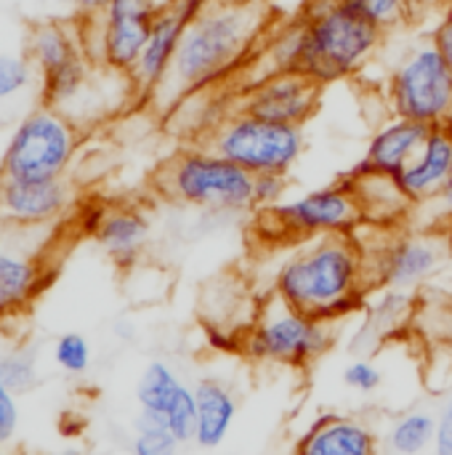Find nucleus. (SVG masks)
<instances>
[{
  "label": "nucleus",
  "mask_w": 452,
  "mask_h": 455,
  "mask_svg": "<svg viewBox=\"0 0 452 455\" xmlns=\"http://www.w3.org/2000/svg\"><path fill=\"white\" fill-rule=\"evenodd\" d=\"M155 16L157 5L149 0H107L104 11L88 16L85 29H80L88 56L101 67L131 75L147 45Z\"/></svg>",
  "instance_id": "9b49d317"
},
{
  "label": "nucleus",
  "mask_w": 452,
  "mask_h": 455,
  "mask_svg": "<svg viewBox=\"0 0 452 455\" xmlns=\"http://www.w3.org/2000/svg\"><path fill=\"white\" fill-rule=\"evenodd\" d=\"M434 435H437V419L424 411H416L402 416L389 429L386 443L394 455H418L429 445H434Z\"/></svg>",
  "instance_id": "b1692460"
},
{
  "label": "nucleus",
  "mask_w": 452,
  "mask_h": 455,
  "mask_svg": "<svg viewBox=\"0 0 452 455\" xmlns=\"http://www.w3.org/2000/svg\"><path fill=\"white\" fill-rule=\"evenodd\" d=\"M389 104L397 117L432 128H452V72L432 43L416 45L389 80Z\"/></svg>",
  "instance_id": "1a4fd4ad"
},
{
  "label": "nucleus",
  "mask_w": 452,
  "mask_h": 455,
  "mask_svg": "<svg viewBox=\"0 0 452 455\" xmlns=\"http://www.w3.org/2000/svg\"><path fill=\"white\" fill-rule=\"evenodd\" d=\"M362 13H368L378 27H384V29H389V27H394V24H402L408 16H410V11H413V5L418 3V0H352Z\"/></svg>",
  "instance_id": "c756f323"
},
{
  "label": "nucleus",
  "mask_w": 452,
  "mask_h": 455,
  "mask_svg": "<svg viewBox=\"0 0 452 455\" xmlns=\"http://www.w3.org/2000/svg\"><path fill=\"white\" fill-rule=\"evenodd\" d=\"M413 301L408 296V291H394L389 288L384 293V299L373 307V315H370V323L378 333H392L397 328H402L410 315H413Z\"/></svg>",
  "instance_id": "a878e982"
},
{
  "label": "nucleus",
  "mask_w": 452,
  "mask_h": 455,
  "mask_svg": "<svg viewBox=\"0 0 452 455\" xmlns=\"http://www.w3.org/2000/svg\"><path fill=\"white\" fill-rule=\"evenodd\" d=\"M35 357L29 352H8L0 355V387L21 395L35 384Z\"/></svg>",
  "instance_id": "bb28decb"
},
{
  "label": "nucleus",
  "mask_w": 452,
  "mask_h": 455,
  "mask_svg": "<svg viewBox=\"0 0 452 455\" xmlns=\"http://www.w3.org/2000/svg\"><path fill=\"white\" fill-rule=\"evenodd\" d=\"M357 200H360V208H362V216L365 221H373V224H394V221H402L413 203L405 197V192L400 189L397 179L394 176H384V173H349L346 176Z\"/></svg>",
  "instance_id": "412c9836"
},
{
  "label": "nucleus",
  "mask_w": 452,
  "mask_h": 455,
  "mask_svg": "<svg viewBox=\"0 0 452 455\" xmlns=\"http://www.w3.org/2000/svg\"><path fill=\"white\" fill-rule=\"evenodd\" d=\"M373 285L394 291H413L426 283L450 256V232L424 229L394 235L381 243L378 251H362Z\"/></svg>",
  "instance_id": "f8f14e48"
},
{
  "label": "nucleus",
  "mask_w": 452,
  "mask_h": 455,
  "mask_svg": "<svg viewBox=\"0 0 452 455\" xmlns=\"http://www.w3.org/2000/svg\"><path fill=\"white\" fill-rule=\"evenodd\" d=\"M344 381L346 387H352L354 392H376L381 387V371L370 363V360H357L344 371Z\"/></svg>",
  "instance_id": "2f4dec72"
},
{
  "label": "nucleus",
  "mask_w": 452,
  "mask_h": 455,
  "mask_svg": "<svg viewBox=\"0 0 452 455\" xmlns=\"http://www.w3.org/2000/svg\"><path fill=\"white\" fill-rule=\"evenodd\" d=\"M157 184L170 200L197 208L232 213L256 208L253 173L205 147L173 155L160 171Z\"/></svg>",
  "instance_id": "20e7f679"
},
{
  "label": "nucleus",
  "mask_w": 452,
  "mask_h": 455,
  "mask_svg": "<svg viewBox=\"0 0 452 455\" xmlns=\"http://www.w3.org/2000/svg\"><path fill=\"white\" fill-rule=\"evenodd\" d=\"M426 208L434 211L432 221H429V229H445L452 232V173L450 179L445 181L442 192L432 200V203H424Z\"/></svg>",
  "instance_id": "72a5a7b5"
},
{
  "label": "nucleus",
  "mask_w": 452,
  "mask_h": 455,
  "mask_svg": "<svg viewBox=\"0 0 452 455\" xmlns=\"http://www.w3.org/2000/svg\"><path fill=\"white\" fill-rule=\"evenodd\" d=\"M296 455H378V440L357 419L328 416L301 437Z\"/></svg>",
  "instance_id": "6ab92c4d"
},
{
  "label": "nucleus",
  "mask_w": 452,
  "mask_h": 455,
  "mask_svg": "<svg viewBox=\"0 0 452 455\" xmlns=\"http://www.w3.org/2000/svg\"><path fill=\"white\" fill-rule=\"evenodd\" d=\"M19 432V400L0 387V451H5Z\"/></svg>",
  "instance_id": "473e14b6"
},
{
  "label": "nucleus",
  "mask_w": 452,
  "mask_h": 455,
  "mask_svg": "<svg viewBox=\"0 0 452 455\" xmlns=\"http://www.w3.org/2000/svg\"><path fill=\"white\" fill-rule=\"evenodd\" d=\"M149 3H152V5H157V8H160V5H165V3H170V0H149Z\"/></svg>",
  "instance_id": "58836bf2"
},
{
  "label": "nucleus",
  "mask_w": 452,
  "mask_h": 455,
  "mask_svg": "<svg viewBox=\"0 0 452 455\" xmlns=\"http://www.w3.org/2000/svg\"><path fill=\"white\" fill-rule=\"evenodd\" d=\"M53 360L64 373L80 376L91 365V344L80 333H64L53 347Z\"/></svg>",
  "instance_id": "cd10ccee"
},
{
  "label": "nucleus",
  "mask_w": 452,
  "mask_h": 455,
  "mask_svg": "<svg viewBox=\"0 0 452 455\" xmlns=\"http://www.w3.org/2000/svg\"><path fill=\"white\" fill-rule=\"evenodd\" d=\"M288 192V179L282 173H258L253 176V200L256 208H272L282 203Z\"/></svg>",
  "instance_id": "7c9ffc66"
},
{
  "label": "nucleus",
  "mask_w": 452,
  "mask_h": 455,
  "mask_svg": "<svg viewBox=\"0 0 452 455\" xmlns=\"http://www.w3.org/2000/svg\"><path fill=\"white\" fill-rule=\"evenodd\" d=\"M72 205V187L64 179L13 181L0 179V216L11 227H51Z\"/></svg>",
  "instance_id": "dca6fc26"
},
{
  "label": "nucleus",
  "mask_w": 452,
  "mask_h": 455,
  "mask_svg": "<svg viewBox=\"0 0 452 455\" xmlns=\"http://www.w3.org/2000/svg\"><path fill=\"white\" fill-rule=\"evenodd\" d=\"M77 13H83L85 19L88 16H96V13H101L104 11V5H107V0H67Z\"/></svg>",
  "instance_id": "4c0bfd02"
},
{
  "label": "nucleus",
  "mask_w": 452,
  "mask_h": 455,
  "mask_svg": "<svg viewBox=\"0 0 452 455\" xmlns=\"http://www.w3.org/2000/svg\"><path fill=\"white\" fill-rule=\"evenodd\" d=\"M202 147L237 163L253 176H288L304 152V128L269 123L237 109L224 115L218 123H213L210 131H205Z\"/></svg>",
  "instance_id": "39448f33"
},
{
  "label": "nucleus",
  "mask_w": 452,
  "mask_h": 455,
  "mask_svg": "<svg viewBox=\"0 0 452 455\" xmlns=\"http://www.w3.org/2000/svg\"><path fill=\"white\" fill-rule=\"evenodd\" d=\"M370 288L376 285L354 235H322L304 240L280 264L272 293L317 320L336 323L360 309Z\"/></svg>",
  "instance_id": "f03ea898"
},
{
  "label": "nucleus",
  "mask_w": 452,
  "mask_h": 455,
  "mask_svg": "<svg viewBox=\"0 0 452 455\" xmlns=\"http://www.w3.org/2000/svg\"><path fill=\"white\" fill-rule=\"evenodd\" d=\"M32 67L35 64L29 59L0 53V101L19 96L21 91H27L32 85V77H35Z\"/></svg>",
  "instance_id": "c85d7f7f"
},
{
  "label": "nucleus",
  "mask_w": 452,
  "mask_h": 455,
  "mask_svg": "<svg viewBox=\"0 0 452 455\" xmlns=\"http://www.w3.org/2000/svg\"><path fill=\"white\" fill-rule=\"evenodd\" d=\"M205 3L208 0H170V3L157 8V16L152 21V32L147 37V45H144L136 67L131 69L136 96L149 101L152 93L160 88V83L165 80V75H168V69L173 64V56L178 51L184 29L202 11Z\"/></svg>",
  "instance_id": "2eb2a0df"
},
{
  "label": "nucleus",
  "mask_w": 452,
  "mask_h": 455,
  "mask_svg": "<svg viewBox=\"0 0 452 455\" xmlns=\"http://www.w3.org/2000/svg\"><path fill=\"white\" fill-rule=\"evenodd\" d=\"M80 144L77 125L53 107L32 109L11 133L3 160L0 179L13 181H51L64 179Z\"/></svg>",
  "instance_id": "423d86ee"
},
{
  "label": "nucleus",
  "mask_w": 452,
  "mask_h": 455,
  "mask_svg": "<svg viewBox=\"0 0 452 455\" xmlns=\"http://www.w3.org/2000/svg\"><path fill=\"white\" fill-rule=\"evenodd\" d=\"M432 133V125L408 120V117H397L384 123L368 149L362 163L352 171V173H384V176H397L410 160L413 155L421 149V144L426 141V136Z\"/></svg>",
  "instance_id": "a211bd4d"
},
{
  "label": "nucleus",
  "mask_w": 452,
  "mask_h": 455,
  "mask_svg": "<svg viewBox=\"0 0 452 455\" xmlns=\"http://www.w3.org/2000/svg\"><path fill=\"white\" fill-rule=\"evenodd\" d=\"M194 400H197V432L194 443L205 451L218 448L234 419H237V403L234 395L221 384V381H200L194 387Z\"/></svg>",
  "instance_id": "4be33fe9"
},
{
  "label": "nucleus",
  "mask_w": 452,
  "mask_h": 455,
  "mask_svg": "<svg viewBox=\"0 0 452 455\" xmlns=\"http://www.w3.org/2000/svg\"><path fill=\"white\" fill-rule=\"evenodd\" d=\"M365 221L349 179L312 189L301 197L261 208L258 229L277 240H312L322 235H352Z\"/></svg>",
  "instance_id": "6e6552de"
},
{
  "label": "nucleus",
  "mask_w": 452,
  "mask_h": 455,
  "mask_svg": "<svg viewBox=\"0 0 452 455\" xmlns=\"http://www.w3.org/2000/svg\"><path fill=\"white\" fill-rule=\"evenodd\" d=\"M0 455H11V453H5V451H0Z\"/></svg>",
  "instance_id": "a19ab883"
},
{
  "label": "nucleus",
  "mask_w": 452,
  "mask_h": 455,
  "mask_svg": "<svg viewBox=\"0 0 452 455\" xmlns=\"http://www.w3.org/2000/svg\"><path fill=\"white\" fill-rule=\"evenodd\" d=\"M320 96H322V83H317L314 77L301 72H280L242 88L240 109L269 123L304 128L314 117L320 107Z\"/></svg>",
  "instance_id": "4468645a"
},
{
  "label": "nucleus",
  "mask_w": 452,
  "mask_h": 455,
  "mask_svg": "<svg viewBox=\"0 0 452 455\" xmlns=\"http://www.w3.org/2000/svg\"><path fill=\"white\" fill-rule=\"evenodd\" d=\"M434 451L437 455H452V403L437 419V435H434Z\"/></svg>",
  "instance_id": "f704fd0d"
},
{
  "label": "nucleus",
  "mask_w": 452,
  "mask_h": 455,
  "mask_svg": "<svg viewBox=\"0 0 452 455\" xmlns=\"http://www.w3.org/2000/svg\"><path fill=\"white\" fill-rule=\"evenodd\" d=\"M181 443L168 432V427L152 416V413H139L136 419V435L131 443L133 455H178Z\"/></svg>",
  "instance_id": "393cba45"
},
{
  "label": "nucleus",
  "mask_w": 452,
  "mask_h": 455,
  "mask_svg": "<svg viewBox=\"0 0 452 455\" xmlns=\"http://www.w3.org/2000/svg\"><path fill=\"white\" fill-rule=\"evenodd\" d=\"M93 237L117 267H131L149 240V221L136 208H109Z\"/></svg>",
  "instance_id": "aec40b11"
},
{
  "label": "nucleus",
  "mask_w": 452,
  "mask_h": 455,
  "mask_svg": "<svg viewBox=\"0 0 452 455\" xmlns=\"http://www.w3.org/2000/svg\"><path fill=\"white\" fill-rule=\"evenodd\" d=\"M301 19L304 75L322 85L360 72L384 37V27L352 0H309Z\"/></svg>",
  "instance_id": "7ed1b4c3"
},
{
  "label": "nucleus",
  "mask_w": 452,
  "mask_h": 455,
  "mask_svg": "<svg viewBox=\"0 0 452 455\" xmlns=\"http://www.w3.org/2000/svg\"><path fill=\"white\" fill-rule=\"evenodd\" d=\"M452 173V128H432L413 160L394 176L413 205L432 203Z\"/></svg>",
  "instance_id": "f3484780"
},
{
  "label": "nucleus",
  "mask_w": 452,
  "mask_h": 455,
  "mask_svg": "<svg viewBox=\"0 0 452 455\" xmlns=\"http://www.w3.org/2000/svg\"><path fill=\"white\" fill-rule=\"evenodd\" d=\"M29 61L40 72V91L45 107L67 109L91 77L93 59L85 51L83 32L61 24L43 21L29 29Z\"/></svg>",
  "instance_id": "9d476101"
},
{
  "label": "nucleus",
  "mask_w": 452,
  "mask_h": 455,
  "mask_svg": "<svg viewBox=\"0 0 452 455\" xmlns=\"http://www.w3.org/2000/svg\"><path fill=\"white\" fill-rule=\"evenodd\" d=\"M269 24L266 0H208L184 29L173 64L149 104L173 112L184 99L232 80L258 53Z\"/></svg>",
  "instance_id": "f257e3e1"
},
{
  "label": "nucleus",
  "mask_w": 452,
  "mask_h": 455,
  "mask_svg": "<svg viewBox=\"0 0 452 455\" xmlns=\"http://www.w3.org/2000/svg\"><path fill=\"white\" fill-rule=\"evenodd\" d=\"M104 213H107V208H101V205H83L80 213H77V227H80V232H83V235H96V229H99V224H101V219H104Z\"/></svg>",
  "instance_id": "c9c22d12"
},
{
  "label": "nucleus",
  "mask_w": 452,
  "mask_h": 455,
  "mask_svg": "<svg viewBox=\"0 0 452 455\" xmlns=\"http://www.w3.org/2000/svg\"><path fill=\"white\" fill-rule=\"evenodd\" d=\"M48 227H13L0 237V323L19 317L48 283L43 261Z\"/></svg>",
  "instance_id": "ddd939ff"
},
{
  "label": "nucleus",
  "mask_w": 452,
  "mask_h": 455,
  "mask_svg": "<svg viewBox=\"0 0 452 455\" xmlns=\"http://www.w3.org/2000/svg\"><path fill=\"white\" fill-rule=\"evenodd\" d=\"M186 389V384L181 381V376L163 360H155L144 368L139 387H136V403L144 413L157 416L165 424V413L170 411V405L178 400V395Z\"/></svg>",
  "instance_id": "5701e85b"
},
{
  "label": "nucleus",
  "mask_w": 452,
  "mask_h": 455,
  "mask_svg": "<svg viewBox=\"0 0 452 455\" xmlns=\"http://www.w3.org/2000/svg\"><path fill=\"white\" fill-rule=\"evenodd\" d=\"M434 45L440 48V53L445 56V61H448V67H450L452 72V11L442 19V24L437 27V32H434Z\"/></svg>",
  "instance_id": "e433bc0d"
},
{
  "label": "nucleus",
  "mask_w": 452,
  "mask_h": 455,
  "mask_svg": "<svg viewBox=\"0 0 452 455\" xmlns=\"http://www.w3.org/2000/svg\"><path fill=\"white\" fill-rule=\"evenodd\" d=\"M43 455H77V453H72V451H61V453H43Z\"/></svg>",
  "instance_id": "ea45409f"
},
{
  "label": "nucleus",
  "mask_w": 452,
  "mask_h": 455,
  "mask_svg": "<svg viewBox=\"0 0 452 455\" xmlns=\"http://www.w3.org/2000/svg\"><path fill=\"white\" fill-rule=\"evenodd\" d=\"M330 325L333 323L317 320L272 293L258 304L253 325L242 336V347L258 363L304 368L330 349Z\"/></svg>",
  "instance_id": "0eeeda50"
}]
</instances>
